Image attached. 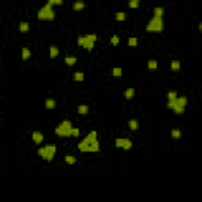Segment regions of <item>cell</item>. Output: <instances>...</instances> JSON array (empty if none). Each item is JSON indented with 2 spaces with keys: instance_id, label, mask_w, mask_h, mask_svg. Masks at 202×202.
<instances>
[{
  "instance_id": "6da1fadb",
  "label": "cell",
  "mask_w": 202,
  "mask_h": 202,
  "mask_svg": "<svg viewBox=\"0 0 202 202\" xmlns=\"http://www.w3.org/2000/svg\"><path fill=\"white\" fill-rule=\"evenodd\" d=\"M73 125H71V122L70 120H63L57 128H55V133H57V136H60V137H70V136H73Z\"/></svg>"
},
{
  "instance_id": "7a4b0ae2",
  "label": "cell",
  "mask_w": 202,
  "mask_h": 202,
  "mask_svg": "<svg viewBox=\"0 0 202 202\" xmlns=\"http://www.w3.org/2000/svg\"><path fill=\"white\" fill-rule=\"evenodd\" d=\"M54 17H55V13H54L51 3H46V5L38 11V19H41V21H52Z\"/></svg>"
},
{
  "instance_id": "3957f363",
  "label": "cell",
  "mask_w": 202,
  "mask_h": 202,
  "mask_svg": "<svg viewBox=\"0 0 202 202\" xmlns=\"http://www.w3.org/2000/svg\"><path fill=\"white\" fill-rule=\"evenodd\" d=\"M163 17H156V16H153L152 17V21L149 22V25H147V32H163Z\"/></svg>"
},
{
  "instance_id": "277c9868",
  "label": "cell",
  "mask_w": 202,
  "mask_h": 202,
  "mask_svg": "<svg viewBox=\"0 0 202 202\" xmlns=\"http://www.w3.org/2000/svg\"><path fill=\"white\" fill-rule=\"evenodd\" d=\"M55 145H47V147H43V149H40L38 150V155L40 156H43L44 160H47V161H51L52 158H54V155H55Z\"/></svg>"
},
{
  "instance_id": "5b68a950",
  "label": "cell",
  "mask_w": 202,
  "mask_h": 202,
  "mask_svg": "<svg viewBox=\"0 0 202 202\" xmlns=\"http://www.w3.org/2000/svg\"><path fill=\"white\" fill-rule=\"evenodd\" d=\"M77 43H79V46L85 47L87 51H92V49H93V41H90L87 36H79V38H77Z\"/></svg>"
},
{
  "instance_id": "8992f818",
  "label": "cell",
  "mask_w": 202,
  "mask_h": 202,
  "mask_svg": "<svg viewBox=\"0 0 202 202\" xmlns=\"http://www.w3.org/2000/svg\"><path fill=\"white\" fill-rule=\"evenodd\" d=\"M115 145H117V147H122V149H125V150H130V149L133 147V142H131L130 139H117V141H115Z\"/></svg>"
},
{
  "instance_id": "52a82bcc",
  "label": "cell",
  "mask_w": 202,
  "mask_h": 202,
  "mask_svg": "<svg viewBox=\"0 0 202 202\" xmlns=\"http://www.w3.org/2000/svg\"><path fill=\"white\" fill-rule=\"evenodd\" d=\"M32 137H33V142L35 144H41L43 142V133H40V131H33Z\"/></svg>"
},
{
  "instance_id": "ba28073f",
  "label": "cell",
  "mask_w": 202,
  "mask_h": 202,
  "mask_svg": "<svg viewBox=\"0 0 202 202\" xmlns=\"http://www.w3.org/2000/svg\"><path fill=\"white\" fill-rule=\"evenodd\" d=\"M79 150L81 152H88V147H90V144L87 142V141H82V142H79Z\"/></svg>"
},
{
  "instance_id": "9c48e42d",
  "label": "cell",
  "mask_w": 202,
  "mask_h": 202,
  "mask_svg": "<svg viewBox=\"0 0 202 202\" xmlns=\"http://www.w3.org/2000/svg\"><path fill=\"white\" fill-rule=\"evenodd\" d=\"M84 141H87L88 144L95 142V141H96V131H92V133H90V134H88V136H87V137L84 139Z\"/></svg>"
},
{
  "instance_id": "30bf717a",
  "label": "cell",
  "mask_w": 202,
  "mask_h": 202,
  "mask_svg": "<svg viewBox=\"0 0 202 202\" xmlns=\"http://www.w3.org/2000/svg\"><path fill=\"white\" fill-rule=\"evenodd\" d=\"M82 8H84V2H82V0H76V2L73 3V9L79 11V9H82Z\"/></svg>"
},
{
  "instance_id": "8fae6325",
  "label": "cell",
  "mask_w": 202,
  "mask_h": 202,
  "mask_svg": "<svg viewBox=\"0 0 202 202\" xmlns=\"http://www.w3.org/2000/svg\"><path fill=\"white\" fill-rule=\"evenodd\" d=\"M98 150H100V142H98V141L92 142L90 147H88V152H98Z\"/></svg>"
},
{
  "instance_id": "7c38bea8",
  "label": "cell",
  "mask_w": 202,
  "mask_h": 202,
  "mask_svg": "<svg viewBox=\"0 0 202 202\" xmlns=\"http://www.w3.org/2000/svg\"><path fill=\"white\" fill-rule=\"evenodd\" d=\"M77 112H79L81 115H85V114L88 112V106H85V104H81V106L77 107Z\"/></svg>"
},
{
  "instance_id": "4fadbf2b",
  "label": "cell",
  "mask_w": 202,
  "mask_h": 202,
  "mask_svg": "<svg viewBox=\"0 0 202 202\" xmlns=\"http://www.w3.org/2000/svg\"><path fill=\"white\" fill-rule=\"evenodd\" d=\"M28 28H30V27H28V24H27V22H21V25H19V32H21V33L28 32Z\"/></svg>"
},
{
  "instance_id": "5bb4252c",
  "label": "cell",
  "mask_w": 202,
  "mask_h": 202,
  "mask_svg": "<svg viewBox=\"0 0 202 202\" xmlns=\"http://www.w3.org/2000/svg\"><path fill=\"white\" fill-rule=\"evenodd\" d=\"M49 55H51V58H55V57L58 55V49H57L55 46H52V47L49 49Z\"/></svg>"
},
{
  "instance_id": "9a60e30c",
  "label": "cell",
  "mask_w": 202,
  "mask_h": 202,
  "mask_svg": "<svg viewBox=\"0 0 202 202\" xmlns=\"http://www.w3.org/2000/svg\"><path fill=\"white\" fill-rule=\"evenodd\" d=\"M171 70H172V71H179V70H180V62H179V60H174V62L171 63Z\"/></svg>"
},
{
  "instance_id": "2e32d148",
  "label": "cell",
  "mask_w": 202,
  "mask_h": 202,
  "mask_svg": "<svg viewBox=\"0 0 202 202\" xmlns=\"http://www.w3.org/2000/svg\"><path fill=\"white\" fill-rule=\"evenodd\" d=\"M128 125H130V128H131L133 131H136V130L139 128V123H137V120H134V119H133V120H130V123H128Z\"/></svg>"
},
{
  "instance_id": "e0dca14e",
  "label": "cell",
  "mask_w": 202,
  "mask_h": 202,
  "mask_svg": "<svg viewBox=\"0 0 202 202\" xmlns=\"http://www.w3.org/2000/svg\"><path fill=\"white\" fill-rule=\"evenodd\" d=\"M153 13H155V16H156V17H163V14H164V9H163V8H160V6H156Z\"/></svg>"
},
{
  "instance_id": "ac0fdd59",
  "label": "cell",
  "mask_w": 202,
  "mask_h": 202,
  "mask_svg": "<svg viewBox=\"0 0 202 202\" xmlns=\"http://www.w3.org/2000/svg\"><path fill=\"white\" fill-rule=\"evenodd\" d=\"M46 107H47V109H54V107H55V101H54L52 98L46 100Z\"/></svg>"
},
{
  "instance_id": "d6986e66",
  "label": "cell",
  "mask_w": 202,
  "mask_h": 202,
  "mask_svg": "<svg viewBox=\"0 0 202 202\" xmlns=\"http://www.w3.org/2000/svg\"><path fill=\"white\" fill-rule=\"evenodd\" d=\"M28 57H30V49L24 47V49H22V60H27Z\"/></svg>"
},
{
  "instance_id": "ffe728a7",
  "label": "cell",
  "mask_w": 202,
  "mask_h": 202,
  "mask_svg": "<svg viewBox=\"0 0 202 202\" xmlns=\"http://www.w3.org/2000/svg\"><path fill=\"white\" fill-rule=\"evenodd\" d=\"M65 62H66V65H68V66H73V65L76 63V57H66V58H65Z\"/></svg>"
},
{
  "instance_id": "44dd1931",
  "label": "cell",
  "mask_w": 202,
  "mask_h": 202,
  "mask_svg": "<svg viewBox=\"0 0 202 202\" xmlns=\"http://www.w3.org/2000/svg\"><path fill=\"white\" fill-rule=\"evenodd\" d=\"M112 74H114V77H120L122 76V68H114L112 70Z\"/></svg>"
},
{
  "instance_id": "7402d4cb",
  "label": "cell",
  "mask_w": 202,
  "mask_h": 202,
  "mask_svg": "<svg viewBox=\"0 0 202 202\" xmlns=\"http://www.w3.org/2000/svg\"><path fill=\"white\" fill-rule=\"evenodd\" d=\"M133 95H134V88H128L126 92H125V98H133Z\"/></svg>"
},
{
  "instance_id": "603a6c76",
  "label": "cell",
  "mask_w": 202,
  "mask_h": 202,
  "mask_svg": "<svg viewBox=\"0 0 202 202\" xmlns=\"http://www.w3.org/2000/svg\"><path fill=\"white\" fill-rule=\"evenodd\" d=\"M172 137L174 139H180V136H182V133H180V130H172Z\"/></svg>"
},
{
  "instance_id": "cb8c5ba5",
  "label": "cell",
  "mask_w": 202,
  "mask_h": 202,
  "mask_svg": "<svg viewBox=\"0 0 202 202\" xmlns=\"http://www.w3.org/2000/svg\"><path fill=\"white\" fill-rule=\"evenodd\" d=\"M156 66H158L156 60H150V62H149V68H150V70H156Z\"/></svg>"
},
{
  "instance_id": "d4e9b609",
  "label": "cell",
  "mask_w": 202,
  "mask_h": 202,
  "mask_svg": "<svg viewBox=\"0 0 202 202\" xmlns=\"http://www.w3.org/2000/svg\"><path fill=\"white\" fill-rule=\"evenodd\" d=\"M74 81H84V74L82 73H74Z\"/></svg>"
},
{
  "instance_id": "484cf974",
  "label": "cell",
  "mask_w": 202,
  "mask_h": 202,
  "mask_svg": "<svg viewBox=\"0 0 202 202\" xmlns=\"http://www.w3.org/2000/svg\"><path fill=\"white\" fill-rule=\"evenodd\" d=\"M167 98H169V101L175 100V98H177V92H169V93H167Z\"/></svg>"
},
{
  "instance_id": "4316f807",
  "label": "cell",
  "mask_w": 202,
  "mask_h": 202,
  "mask_svg": "<svg viewBox=\"0 0 202 202\" xmlns=\"http://www.w3.org/2000/svg\"><path fill=\"white\" fill-rule=\"evenodd\" d=\"M139 2H141V0H130V6H131V8H137V6H139Z\"/></svg>"
},
{
  "instance_id": "83f0119b",
  "label": "cell",
  "mask_w": 202,
  "mask_h": 202,
  "mask_svg": "<svg viewBox=\"0 0 202 202\" xmlns=\"http://www.w3.org/2000/svg\"><path fill=\"white\" fill-rule=\"evenodd\" d=\"M125 17H126L125 13H117V14H115V19H117V21H123Z\"/></svg>"
},
{
  "instance_id": "f1b7e54d",
  "label": "cell",
  "mask_w": 202,
  "mask_h": 202,
  "mask_svg": "<svg viewBox=\"0 0 202 202\" xmlns=\"http://www.w3.org/2000/svg\"><path fill=\"white\" fill-rule=\"evenodd\" d=\"M47 3H51V5H62L63 0H47Z\"/></svg>"
},
{
  "instance_id": "f546056e",
  "label": "cell",
  "mask_w": 202,
  "mask_h": 202,
  "mask_svg": "<svg viewBox=\"0 0 202 202\" xmlns=\"http://www.w3.org/2000/svg\"><path fill=\"white\" fill-rule=\"evenodd\" d=\"M111 44H114V46H115V44H119V36H115V35H114V36L111 38Z\"/></svg>"
},
{
  "instance_id": "4dcf8cb0",
  "label": "cell",
  "mask_w": 202,
  "mask_h": 202,
  "mask_svg": "<svg viewBox=\"0 0 202 202\" xmlns=\"http://www.w3.org/2000/svg\"><path fill=\"white\" fill-rule=\"evenodd\" d=\"M128 44H130V46H136V44H137V40H136V38H130V40H128Z\"/></svg>"
},
{
  "instance_id": "1f68e13d",
  "label": "cell",
  "mask_w": 202,
  "mask_h": 202,
  "mask_svg": "<svg viewBox=\"0 0 202 202\" xmlns=\"http://www.w3.org/2000/svg\"><path fill=\"white\" fill-rule=\"evenodd\" d=\"M65 160H66V163H68V164H74V163H76V160H74L73 156H66Z\"/></svg>"
},
{
  "instance_id": "d6a6232c",
  "label": "cell",
  "mask_w": 202,
  "mask_h": 202,
  "mask_svg": "<svg viewBox=\"0 0 202 202\" xmlns=\"http://www.w3.org/2000/svg\"><path fill=\"white\" fill-rule=\"evenodd\" d=\"M87 38H88L90 41H93V43L96 41V35H95V33H90V35H87Z\"/></svg>"
},
{
  "instance_id": "836d02e7",
  "label": "cell",
  "mask_w": 202,
  "mask_h": 202,
  "mask_svg": "<svg viewBox=\"0 0 202 202\" xmlns=\"http://www.w3.org/2000/svg\"><path fill=\"white\" fill-rule=\"evenodd\" d=\"M71 133H73V136H74V137H77V136H79V130H77V128H73V131H71Z\"/></svg>"
},
{
  "instance_id": "e575fe53",
  "label": "cell",
  "mask_w": 202,
  "mask_h": 202,
  "mask_svg": "<svg viewBox=\"0 0 202 202\" xmlns=\"http://www.w3.org/2000/svg\"><path fill=\"white\" fill-rule=\"evenodd\" d=\"M199 28H201V30H202V24H201V27H199Z\"/></svg>"
}]
</instances>
